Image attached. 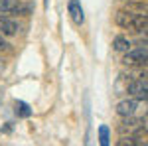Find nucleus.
I'll use <instances>...</instances> for the list:
<instances>
[{
  "label": "nucleus",
  "mask_w": 148,
  "mask_h": 146,
  "mask_svg": "<svg viewBox=\"0 0 148 146\" xmlns=\"http://www.w3.org/2000/svg\"><path fill=\"white\" fill-rule=\"evenodd\" d=\"M97 140H99V146H111V130L107 124H101L99 130H97Z\"/></svg>",
  "instance_id": "6"
},
{
  "label": "nucleus",
  "mask_w": 148,
  "mask_h": 146,
  "mask_svg": "<svg viewBox=\"0 0 148 146\" xmlns=\"http://www.w3.org/2000/svg\"><path fill=\"white\" fill-rule=\"evenodd\" d=\"M6 49H10V44H8V42L0 36V51H6Z\"/></svg>",
  "instance_id": "13"
},
{
  "label": "nucleus",
  "mask_w": 148,
  "mask_h": 146,
  "mask_svg": "<svg viewBox=\"0 0 148 146\" xmlns=\"http://www.w3.org/2000/svg\"><path fill=\"white\" fill-rule=\"evenodd\" d=\"M125 65H148V47H136V49H128L125 53Z\"/></svg>",
  "instance_id": "1"
},
{
  "label": "nucleus",
  "mask_w": 148,
  "mask_h": 146,
  "mask_svg": "<svg viewBox=\"0 0 148 146\" xmlns=\"http://www.w3.org/2000/svg\"><path fill=\"white\" fill-rule=\"evenodd\" d=\"M126 91H128L132 97H136V99H148V83L142 81V79L130 81L128 87H126Z\"/></svg>",
  "instance_id": "2"
},
{
  "label": "nucleus",
  "mask_w": 148,
  "mask_h": 146,
  "mask_svg": "<svg viewBox=\"0 0 148 146\" xmlns=\"http://www.w3.org/2000/svg\"><path fill=\"white\" fill-rule=\"evenodd\" d=\"M14 111L18 117H22V119H28V117H32V109H30V105L24 101H14Z\"/></svg>",
  "instance_id": "8"
},
{
  "label": "nucleus",
  "mask_w": 148,
  "mask_h": 146,
  "mask_svg": "<svg viewBox=\"0 0 148 146\" xmlns=\"http://www.w3.org/2000/svg\"><path fill=\"white\" fill-rule=\"evenodd\" d=\"M113 47H114V51L126 53V51L130 49V42H128V38H125V36H116L113 40Z\"/></svg>",
  "instance_id": "7"
},
{
  "label": "nucleus",
  "mask_w": 148,
  "mask_h": 146,
  "mask_svg": "<svg viewBox=\"0 0 148 146\" xmlns=\"http://www.w3.org/2000/svg\"><path fill=\"white\" fill-rule=\"evenodd\" d=\"M119 146H148V140H132V138H123Z\"/></svg>",
  "instance_id": "12"
},
{
  "label": "nucleus",
  "mask_w": 148,
  "mask_h": 146,
  "mask_svg": "<svg viewBox=\"0 0 148 146\" xmlns=\"http://www.w3.org/2000/svg\"><path fill=\"white\" fill-rule=\"evenodd\" d=\"M132 12H119L116 14V24L119 26H123V28H130V24H132Z\"/></svg>",
  "instance_id": "11"
},
{
  "label": "nucleus",
  "mask_w": 148,
  "mask_h": 146,
  "mask_svg": "<svg viewBox=\"0 0 148 146\" xmlns=\"http://www.w3.org/2000/svg\"><path fill=\"white\" fill-rule=\"evenodd\" d=\"M67 12H69V16H71V20L77 26H81V24L85 22V12H83V6H81L79 0H69Z\"/></svg>",
  "instance_id": "3"
},
{
  "label": "nucleus",
  "mask_w": 148,
  "mask_h": 146,
  "mask_svg": "<svg viewBox=\"0 0 148 146\" xmlns=\"http://www.w3.org/2000/svg\"><path fill=\"white\" fill-rule=\"evenodd\" d=\"M49 6V0H44V8H47Z\"/></svg>",
  "instance_id": "14"
},
{
  "label": "nucleus",
  "mask_w": 148,
  "mask_h": 146,
  "mask_svg": "<svg viewBox=\"0 0 148 146\" xmlns=\"http://www.w3.org/2000/svg\"><path fill=\"white\" fill-rule=\"evenodd\" d=\"M130 28H134V30H144V28H148V14H134Z\"/></svg>",
  "instance_id": "9"
},
{
  "label": "nucleus",
  "mask_w": 148,
  "mask_h": 146,
  "mask_svg": "<svg viewBox=\"0 0 148 146\" xmlns=\"http://www.w3.org/2000/svg\"><path fill=\"white\" fill-rule=\"evenodd\" d=\"M136 107H138L136 99H125V101H121L119 105H116V114H121V117L128 119V117H132V114H134Z\"/></svg>",
  "instance_id": "4"
},
{
  "label": "nucleus",
  "mask_w": 148,
  "mask_h": 146,
  "mask_svg": "<svg viewBox=\"0 0 148 146\" xmlns=\"http://www.w3.org/2000/svg\"><path fill=\"white\" fill-rule=\"evenodd\" d=\"M20 0H0V14H14Z\"/></svg>",
  "instance_id": "10"
},
{
  "label": "nucleus",
  "mask_w": 148,
  "mask_h": 146,
  "mask_svg": "<svg viewBox=\"0 0 148 146\" xmlns=\"http://www.w3.org/2000/svg\"><path fill=\"white\" fill-rule=\"evenodd\" d=\"M18 30H20V26H18L16 20L0 18V34L2 36H14V34H18Z\"/></svg>",
  "instance_id": "5"
},
{
  "label": "nucleus",
  "mask_w": 148,
  "mask_h": 146,
  "mask_svg": "<svg viewBox=\"0 0 148 146\" xmlns=\"http://www.w3.org/2000/svg\"><path fill=\"white\" fill-rule=\"evenodd\" d=\"M144 132H148V126H146V128H144Z\"/></svg>",
  "instance_id": "15"
}]
</instances>
